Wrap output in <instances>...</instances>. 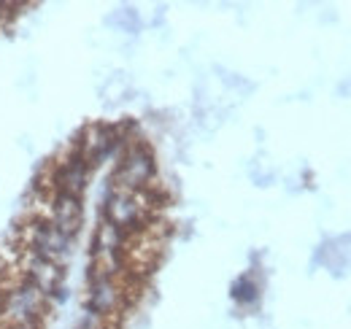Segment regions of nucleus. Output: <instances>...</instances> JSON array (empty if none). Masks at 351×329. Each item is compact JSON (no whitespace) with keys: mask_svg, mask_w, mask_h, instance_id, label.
<instances>
[{"mask_svg":"<svg viewBox=\"0 0 351 329\" xmlns=\"http://www.w3.org/2000/svg\"><path fill=\"white\" fill-rule=\"evenodd\" d=\"M22 238H25V248L46 256L57 265H62L68 256H71V246H73V238L62 235L51 221L46 219H33L22 227Z\"/></svg>","mask_w":351,"mask_h":329,"instance_id":"4","label":"nucleus"},{"mask_svg":"<svg viewBox=\"0 0 351 329\" xmlns=\"http://www.w3.org/2000/svg\"><path fill=\"white\" fill-rule=\"evenodd\" d=\"M130 235L119 227H114L111 221H100L95 235H92V256H103V254H128Z\"/></svg>","mask_w":351,"mask_h":329,"instance_id":"9","label":"nucleus"},{"mask_svg":"<svg viewBox=\"0 0 351 329\" xmlns=\"http://www.w3.org/2000/svg\"><path fill=\"white\" fill-rule=\"evenodd\" d=\"M46 302L49 297L33 281L19 278L0 291V321L5 329H38Z\"/></svg>","mask_w":351,"mask_h":329,"instance_id":"1","label":"nucleus"},{"mask_svg":"<svg viewBox=\"0 0 351 329\" xmlns=\"http://www.w3.org/2000/svg\"><path fill=\"white\" fill-rule=\"evenodd\" d=\"M157 175V162H154V154L152 149L143 143V141H130L122 154H119V162L114 170V178H111V186L114 189H125V192H141V189H149L152 181Z\"/></svg>","mask_w":351,"mask_h":329,"instance_id":"2","label":"nucleus"},{"mask_svg":"<svg viewBox=\"0 0 351 329\" xmlns=\"http://www.w3.org/2000/svg\"><path fill=\"white\" fill-rule=\"evenodd\" d=\"M125 302V289L117 278L108 276H89V291H87V310L111 319Z\"/></svg>","mask_w":351,"mask_h":329,"instance_id":"8","label":"nucleus"},{"mask_svg":"<svg viewBox=\"0 0 351 329\" xmlns=\"http://www.w3.org/2000/svg\"><path fill=\"white\" fill-rule=\"evenodd\" d=\"M130 141H125L119 124H108V122H95L84 127V132L79 135V141L73 143V149L92 164H100L103 160L114 157V154H122V149L128 146Z\"/></svg>","mask_w":351,"mask_h":329,"instance_id":"3","label":"nucleus"},{"mask_svg":"<svg viewBox=\"0 0 351 329\" xmlns=\"http://www.w3.org/2000/svg\"><path fill=\"white\" fill-rule=\"evenodd\" d=\"M19 270H22V278L33 281L36 287L44 291L46 297H54L62 291V265L46 259V256H38L27 248H22L19 254Z\"/></svg>","mask_w":351,"mask_h":329,"instance_id":"7","label":"nucleus"},{"mask_svg":"<svg viewBox=\"0 0 351 329\" xmlns=\"http://www.w3.org/2000/svg\"><path fill=\"white\" fill-rule=\"evenodd\" d=\"M44 200H46V210L38 219L51 221L62 235L76 238L79 230H82V216H84L82 197H76V195H62V192H46Z\"/></svg>","mask_w":351,"mask_h":329,"instance_id":"5","label":"nucleus"},{"mask_svg":"<svg viewBox=\"0 0 351 329\" xmlns=\"http://www.w3.org/2000/svg\"><path fill=\"white\" fill-rule=\"evenodd\" d=\"M89 184V162L71 149L60 162L51 167V178H49V192H62V195H76L82 197V192Z\"/></svg>","mask_w":351,"mask_h":329,"instance_id":"6","label":"nucleus"},{"mask_svg":"<svg viewBox=\"0 0 351 329\" xmlns=\"http://www.w3.org/2000/svg\"><path fill=\"white\" fill-rule=\"evenodd\" d=\"M230 294H232V300H235V302H241V305H252V302H257V300H260V287H257L249 276H241V278L232 284Z\"/></svg>","mask_w":351,"mask_h":329,"instance_id":"10","label":"nucleus"}]
</instances>
